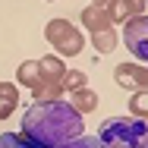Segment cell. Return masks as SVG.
<instances>
[{"label":"cell","instance_id":"14","mask_svg":"<svg viewBox=\"0 0 148 148\" xmlns=\"http://www.w3.org/2000/svg\"><path fill=\"white\" fill-rule=\"evenodd\" d=\"M129 114L136 120H145L148 117V98L145 91H132V98H129Z\"/></svg>","mask_w":148,"mask_h":148},{"label":"cell","instance_id":"11","mask_svg":"<svg viewBox=\"0 0 148 148\" xmlns=\"http://www.w3.org/2000/svg\"><path fill=\"white\" fill-rule=\"evenodd\" d=\"M38 60H25V63H19V69H16V82L19 85H25V88H32L35 82H38Z\"/></svg>","mask_w":148,"mask_h":148},{"label":"cell","instance_id":"9","mask_svg":"<svg viewBox=\"0 0 148 148\" xmlns=\"http://www.w3.org/2000/svg\"><path fill=\"white\" fill-rule=\"evenodd\" d=\"M66 69H69V66H66L57 54H47V57L38 60V73H41V79H54V82H60Z\"/></svg>","mask_w":148,"mask_h":148},{"label":"cell","instance_id":"3","mask_svg":"<svg viewBox=\"0 0 148 148\" xmlns=\"http://www.w3.org/2000/svg\"><path fill=\"white\" fill-rule=\"evenodd\" d=\"M44 38H47V44H54V51H57V57H76V54H82V47H85V35L76 29L69 19H51L47 25H44Z\"/></svg>","mask_w":148,"mask_h":148},{"label":"cell","instance_id":"16","mask_svg":"<svg viewBox=\"0 0 148 148\" xmlns=\"http://www.w3.org/2000/svg\"><path fill=\"white\" fill-rule=\"evenodd\" d=\"M57 148H104L95 136H79V139H73V142H66V145H57Z\"/></svg>","mask_w":148,"mask_h":148},{"label":"cell","instance_id":"10","mask_svg":"<svg viewBox=\"0 0 148 148\" xmlns=\"http://www.w3.org/2000/svg\"><path fill=\"white\" fill-rule=\"evenodd\" d=\"M69 104L85 117V114H91V110H98V95L85 85V88H79V91H73V95H69Z\"/></svg>","mask_w":148,"mask_h":148},{"label":"cell","instance_id":"17","mask_svg":"<svg viewBox=\"0 0 148 148\" xmlns=\"http://www.w3.org/2000/svg\"><path fill=\"white\" fill-rule=\"evenodd\" d=\"M110 0H91V6H107Z\"/></svg>","mask_w":148,"mask_h":148},{"label":"cell","instance_id":"7","mask_svg":"<svg viewBox=\"0 0 148 148\" xmlns=\"http://www.w3.org/2000/svg\"><path fill=\"white\" fill-rule=\"evenodd\" d=\"M82 25H85L91 35L114 29V22H110V16H107V6H85V10H82Z\"/></svg>","mask_w":148,"mask_h":148},{"label":"cell","instance_id":"2","mask_svg":"<svg viewBox=\"0 0 148 148\" xmlns=\"http://www.w3.org/2000/svg\"><path fill=\"white\" fill-rule=\"evenodd\" d=\"M95 139L104 148H148V123L136 117H110L101 123Z\"/></svg>","mask_w":148,"mask_h":148},{"label":"cell","instance_id":"12","mask_svg":"<svg viewBox=\"0 0 148 148\" xmlns=\"http://www.w3.org/2000/svg\"><path fill=\"white\" fill-rule=\"evenodd\" d=\"M60 88L66 91V95L85 88V69H66V73H63V79H60Z\"/></svg>","mask_w":148,"mask_h":148},{"label":"cell","instance_id":"4","mask_svg":"<svg viewBox=\"0 0 148 148\" xmlns=\"http://www.w3.org/2000/svg\"><path fill=\"white\" fill-rule=\"evenodd\" d=\"M126 29H123V41H126V47L132 51V57L139 60V63H145L148 60V22L145 16H132L129 22H123Z\"/></svg>","mask_w":148,"mask_h":148},{"label":"cell","instance_id":"13","mask_svg":"<svg viewBox=\"0 0 148 148\" xmlns=\"http://www.w3.org/2000/svg\"><path fill=\"white\" fill-rule=\"evenodd\" d=\"M91 44H95V51H98V54H110V51L117 47V32H114V29L95 32V35H91Z\"/></svg>","mask_w":148,"mask_h":148},{"label":"cell","instance_id":"8","mask_svg":"<svg viewBox=\"0 0 148 148\" xmlns=\"http://www.w3.org/2000/svg\"><path fill=\"white\" fill-rule=\"evenodd\" d=\"M19 107V85L16 82H0V120H6Z\"/></svg>","mask_w":148,"mask_h":148},{"label":"cell","instance_id":"6","mask_svg":"<svg viewBox=\"0 0 148 148\" xmlns=\"http://www.w3.org/2000/svg\"><path fill=\"white\" fill-rule=\"evenodd\" d=\"M107 16L110 22H129L132 16H145V0H110Z\"/></svg>","mask_w":148,"mask_h":148},{"label":"cell","instance_id":"15","mask_svg":"<svg viewBox=\"0 0 148 148\" xmlns=\"http://www.w3.org/2000/svg\"><path fill=\"white\" fill-rule=\"evenodd\" d=\"M0 148H38V145H32L29 139H22L19 132H3L0 136Z\"/></svg>","mask_w":148,"mask_h":148},{"label":"cell","instance_id":"1","mask_svg":"<svg viewBox=\"0 0 148 148\" xmlns=\"http://www.w3.org/2000/svg\"><path fill=\"white\" fill-rule=\"evenodd\" d=\"M22 139L38 148H57L85 136V120L69 101H35L22 114Z\"/></svg>","mask_w":148,"mask_h":148},{"label":"cell","instance_id":"5","mask_svg":"<svg viewBox=\"0 0 148 148\" xmlns=\"http://www.w3.org/2000/svg\"><path fill=\"white\" fill-rule=\"evenodd\" d=\"M114 82L126 91H145V85H148L145 63H120L114 69Z\"/></svg>","mask_w":148,"mask_h":148}]
</instances>
